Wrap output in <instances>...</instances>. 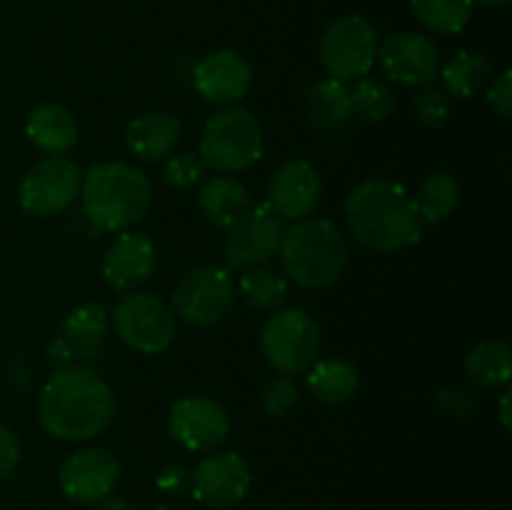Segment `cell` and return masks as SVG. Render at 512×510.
I'll list each match as a JSON object with an SVG mask.
<instances>
[{"mask_svg": "<svg viewBox=\"0 0 512 510\" xmlns=\"http://www.w3.org/2000/svg\"><path fill=\"white\" fill-rule=\"evenodd\" d=\"M40 425L58 440H90L105 433L115 418V395L95 370L85 365L58 368L38 400Z\"/></svg>", "mask_w": 512, "mask_h": 510, "instance_id": "6da1fadb", "label": "cell"}, {"mask_svg": "<svg viewBox=\"0 0 512 510\" xmlns=\"http://www.w3.org/2000/svg\"><path fill=\"white\" fill-rule=\"evenodd\" d=\"M345 220L355 238L375 253L410 248L423 233V220L415 210L413 195L388 178L358 185L345 200Z\"/></svg>", "mask_w": 512, "mask_h": 510, "instance_id": "7a4b0ae2", "label": "cell"}, {"mask_svg": "<svg viewBox=\"0 0 512 510\" xmlns=\"http://www.w3.org/2000/svg\"><path fill=\"white\" fill-rule=\"evenodd\" d=\"M83 213L98 233H123L145 218L153 205V185L135 165L98 163L80 183Z\"/></svg>", "mask_w": 512, "mask_h": 510, "instance_id": "3957f363", "label": "cell"}, {"mask_svg": "<svg viewBox=\"0 0 512 510\" xmlns=\"http://www.w3.org/2000/svg\"><path fill=\"white\" fill-rule=\"evenodd\" d=\"M280 263L285 275L305 290L333 285L348 263L343 233L325 218L295 220L280 240Z\"/></svg>", "mask_w": 512, "mask_h": 510, "instance_id": "277c9868", "label": "cell"}, {"mask_svg": "<svg viewBox=\"0 0 512 510\" xmlns=\"http://www.w3.org/2000/svg\"><path fill=\"white\" fill-rule=\"evenodd\" d=\"M263 155V128L248 108L225 105L205 123L198 158L220 175L243 173Z\"/></svg>", "mask_w": 512, "mask_h": 510, "instance_id": "5b68a950", "label": "cell"}, {"mask_svg": "<svg viewBox=\"0 0 512 510\" xmlns=\"http://www.w3.org/2000/svg\"><path fill=\"white\" fill-rule=\"evenodd\" d=\"M110 323L128 348L143 355L165 353L178 333L173 308L163 298L143 290H128L120 295L110 313Z\"/></svg>", "mask_w": 512, "mask_h": 510, "instance_id": "8992f818", "label": "cell"}, {"mask_svg": "<svg viewBox=\"0 0 512 510\" xmlns=\"http://www.w3.org/2000/svg\"><path fill=\"white\" fill-rule=\"evenodd\" d=\"M320 63L330 78L360 80L378 63V33L363 15H343L320 38Z\"/></svg>", "mask_w": 512, "mask_h": 510, "instance_id": "52a82bcc", "label": "cell"}, {"mask_svg": "<svg viewBox=\"0 0 512 510\" xmlns=\"http://www.w3.org/2000/svg\"><path fill=\"white\" fill-rule=\"evenodd\" d=\"M233 303V275L228 268L218 265H200L188 270L173 288V313L198 328H210L228 318Z\"/></svg>", "mask_w": 512, "mask_h": 510, "instance_id": "ba28073f", "label": "cell"}, {"mask_svg": "<svg viewBox=\"0 0 512 510\" xmlns=\"http://www.w3.org/2000/svg\"><path fill=\"white\" fill-rule=\"evenodd\" d=\"M320 328L310 313L288 308L275 313L260 333V350L278 373L298 375L315 363Z\"/></svg>", "mask_w": 512, "mask_h": 510, "instance_id": "9c48e42d", "label": "cell"}, {"mask_svg": "<svg viewBox=\"0 0 512 510\" xmlns=\"http://www.w3.org/2000/svg\"><path fill=\"white\" fill-rule=\"evenodd\" d=\"M83 173L65 155H48L38 160L18 185L20 208L35 218H50L63 213L80 195Z\"/></svg>", "mask_w": 512, "mask_h": 510, "instance_id": "30bf717a", "label": "cell"}, {"mask_svg": "<svg viewBox=\"0 0 512 510\" xmlns=\"http://www.w3.org/2000/svg\"><path fill=\"white\" fill-rule=\"evenodd\" d=\"M120 480V460L108 448H80L63 460L58 473L60 490L78 505H95L113 495Z\"/></svg>", "mask_w": 512, "mask_h": 510, "instance_id": "8fae6325", "label": "cell"}, {"mask_svg": "<svg viewBox=\"0 0 512 510\" xmlns=\"http://www.w3.org/2000/svg\"><path fill=\"white\" fill-rule=\"evenodd\" d=\"M283 220L268 205H253L238 225H233L225 238L223 258L228 270H248L265 265L278 255L283 240Z\"/></svg>", "mask_w": 512, "mask_h": 510, "instance_id": "7c38bea8", "label": "cell"}, {"mask_svg": "<svg viewBox=\"0 0 512 510\" xmlns=\"http://www.w3.org/2000/svg\"><path fill=\"white\" fill-rule=\"evenodd\" d=\"M168 428L175 443L183 445L185 450L205 453V450L218 448L228 438L230 418L228 410L218 400L190 395V398H180L170 408Z\"/></svg>", "mask_w": 512, "mask_h": 510, "instance_id": "4fadbf2b", "label": "cell"}, {"mask_svg": "<svg viewBox=\"0 0 512 510\" xmlns=\"http://www.w3.org/2000/svg\"><path fill=\"white\" fill-rule=\"evenodd\" d=\"M253 475L240 453L205 455L190 473V490L195 500L208 508H230L248 495Z\"/></svg>", "mask_w": 512, "mask_h": 510, "instance_id": "5bb4252c", "label": "cell"}, {"mask_svg": "<svg viewBox=\"0 0 512 510\" xmlns=\"http://www.w3.org/2000/svg\"><path fill=\"white\" fill-rule=\"evenodd\" d=\"M378 63L383 65L385 75L400 85H423L435 83L440 75V53L438 45L420 33H395L378 45Z\"/></svg>", "mask_w": 512, "mask_h": 510, "instance_id": "9a60e30c", "label": "cell"}, {"mask_svg": "<svg viewBox=\"0 0 512 510\" xmlns=\"http://www.w3.org/2000/svg\"><path fill=\"white\" fill-rule=\"evenodd\" d=\"M110 328V313L103 305L85 303L78 305L63 320L60 335L50 345V360L58 368L83 365L95 360L103 348V340Z\"/></svg>", "mask_w": 512, "mask_h": 510, "instance_id": "2e32d148", "label": "cell"}, {"mask_svg": "<svg viewBox=\"0 0 512 510\" xmlns=\"http://www.w3.org/2000/svg\"><path fill=\"white\" fill-rule=\"evenodd\" d=\"M323 183L320 175L308 160H290L275 170L268 185V205L280 220H303L318 208Z\"/></svg>", "mask_w": 512, "mask_h": 510, "instance_id": "e0dca14e", "label": "cell"}, {"mask_svg": "<svg viewBox=\"0 0 512 510\" xmlns=\"http://www.w3.org/2000/svg\"><path fill=\"white\" fill-rule=\"evenodd\" d=\"M253 83V68L238 50L220 48L198 60L193 70V85L208 103L233 105L248 93Z\"/></svg>", "mask_w": 512, "mask_h": 510, "instance_id": "ac0fdd59", "label": "cell"}, {"mask_svg": "<svg viewBox=\"0 0 512 510\" xmlns=\"http://www.w3.org/2000/svg\"><path fill=\"white\" fill-rule=\"evenodd\" d=\"M155 263H158L155 245L145 235L123 230L105 253L103 275L115 290L128 293L153 275Z\"/></svg>", "mask_w": 512, "mask_h": 510, "instance_id": "d6986e66", "label": "cell"}, {"mask_svg": "<svg viewBox=\"0 0 512 510\" xmlns=\"http://www.w3.org/2000/svg\"><path fill=\"white\" fill-rule=\"evenodd\" d=\"M180 133H183V125H180V120L175 115L163 113V110H153V113L138 115L128 125L125 143H128V148L140 160L158 163V160H165L168 155H173V150L180 143Z\"/></svg>", "mask_w": 512, "mask_h": 510, "instance_id": "ffe728a7", "label": "cell"}, {"mask_svg": "<svg viewBox=\"0 0 512 510\" xmlns=\"http://www.w3.org/2000/svg\"><path fill=\"white\" fill-rule=\"evenodd\" d=\"M198 203L205 218L225 230L238 225L248 215V210L253 208L248 188L240 180L230 178V175H218V178L208 180L200 188Z\"/></svg>", "mask_w": 512, "mask_h": 510, "instance_id": "44dd1931", "label": "cell"}, {"mask_svg": "<svg viewBox=\"0 0 512 510\" xmlns=\"http://www.w3.org/2000/svg\"><path fill=\"white\" fill-rule=\"evenodd\" d=\"M25 133L45 153L63 155L78 143V120L63 105L45 103L30 113Z\"/></svg>", "mask_w": 512, "mask_h": 510, "instance_id": "7402d4cb", "label": "cell"}, {"mask_svg": "<svg viewBox=\"0 0 512 510\" xmlns=\"http://www.w3.org/2000/svg\"><path fill=\"white\" fill-rule=\"evenodd\" d=\"M353 115V93L343 80L325 78L308 90V123L315 130H338Z\"/></svg>", "mask_w": 512, "mask_h": 510, "instance_id": "603a6c76", "label": "cell"}, {"mask_svg": "<svg viewBox=\"0 0 512 510\" xmlns=\"http://www.w3.org/2000/svg\"><path fill=\"white\" fill-rule=\"evenodd\" d=\"M308 388L320 403L340 405L358 395L360 375L353 363L343 358H323L310 365Z\"/></svg>", "mask_w": 512, "mask_h": 510, "instance_id": "cb8c5ba5", "label": "cell"}, {"mask_svg": "<svg viewBox=\"0 0 512 510\" xmlns=\"http://www.w3.org/2000/svg\"><path fill=\"white\" fill-rule=\"evenodd\" d=\"M443 88L455 98H475L490 85V60L478 50H460L445 63L443 68Z\"/></svg>", "mask_w": 512, "mask_h": 510, "instance_id": "d4e9b609", "label": "cell"}, {"mask_svg": "<svg viewBox=\"0 0 512 510\" xmlns=\"http://www.w3.org/2000/svg\"><path fill=\"white\" fill-rule=\"evenodd\" d=\"M465 373L480 388H500L512 375V350L505 340H483L465 355Z\"/></svg>", "mask_w": 512, "mask_h": 510, "instance_id": "484cf974", "label": "cell"}, {"mask_svg": "<svg viewBox=\"0 0 512 510\" xmlns=\"http://www.w3.org/2000/svg\"><path fill=\"white\" fill-rule=\"evenodd\" d=\"M415 210H418L423 223H443L458 210L460 205V185L445 170L425 175L418 193L413 198Z\"/></svg>", "mask_w": 512, "mask_h": 510, "instance_id": "4316f807", "label": "cell"}, {"mask_svg": "<svg viewBox=\"0 0 512 510\" xmlns=\"http://www.w3.org/2000/svg\"><path fill=\"white\" fill-rule=\"evenodd\" d=\"M238 290L248 305L258 310H275L288 298V280L283 273L268 268V265H255L243 270L238 280Z\"/></svg>", "mask_w": 512, "mask_h": 510, "instance_id": "83f0119b", "label": "cell"}, {"mask_svg": "<svg viewBox=\"0 0 512 510\" xmlns=\"http://www.w3.org/2000/svg\"><path fill=\"white\" fill-rule=\"evenodd\" d=\"M410 5L433 33H460L473 15V0H410Z\"/></svg>", "mask_w": 512, "mask_h": 510, "instance_id": "f1b7e54d", "label": "cell"}, {"mask_svg": "<svg viewBox=\"0 0 512 510\" xmlns=\"http://www.w3.org/2000/svg\"><path fill=\"white\" fill-rule=\"evenodd\" d=\"M350 93H353V113L368 123H383L393 115L395 93L385 80L365 75Z\"/></svg>", "mask_w": 512, "mask_h": 510, "instance_id": "f546056e", "label": "cell"}, {"mask_svg": "<svg viewBox=\"0 0 512 510\" xmlns=\"http://www.w3.org/2000/svg\"><path fill=\"white\" fill-rule=\"evenodd\" d=\"M413 118L418 120L423 128H440L448 123L450 118V95L445 88L430 83L418 88L413 98Z\"/></svg>", "mask_w": 512, "mask_h": 510, "instance_id": "4dcf8cb0", "label": "cell"}, {"mask_svg": "<svg viewBox=\"0 0 512 510\" xmlns=\"http://www.w3.org/2000/svg\"><path fill=\"white\" fill-rule=\"evenodd\" d=\"M300 398V388L295 383L293 375L278 373L273 378L265 380L263 393H260V400H263V408L268 410L270 415H285Z\"/></svg>", "mask_w": 512, "mask_h": 510, "instance_id": "1f68e13d", "label": "cell"}, {"mask_svg": "<svg viewBox=\"0 0 512 510\" xmlns=\"http://www.w3.org/2000/svg\"><path fill=\"white\" fill-rule=\"evenodd\" d=\"M203 173H205V165L203 160L198 158V153H180V155H170V160L165 163L163 178L170 188L188 190L200 183Z\"/></svg>", "mask_w": 512, "mask_h": 510, "instance_id": "d6a6232c", "label": "cell"}, {"mask_svg": "<svg viewBox=\"0 0 512 510\" xmlns=\"http://www.w3.org/2000/svg\"><path fill=\"white\" fill-rule=\"evenodd\" d=\"M438 408L443 410L448 418L465 420L478 410V395L473 393V388L460 383H450L445 388L438 390Z\"/></svg>", "mask_w": 512, "mask_h": 510, "instance_id": "836d02e7", "label": "cell"}, {"mask_svg": "<svg viewBox=\"0 0 512 510\" xmlns=\"http://www.w3.org/2000/svg\"><path fill=\"white\" fill-rule=\"evenodd\" d=\"M20 465V443L8 425L0 423V483L8 480Z\"/></svg>", "mask_w": 512, "mask_h": 510, "instance_id": "e575fe53", "label": "cell"}, {"mask_svg": "<svg viewBox=\"0 0 512 510\" xmlns=\"http://www.w3.org/2000/svg\"><path fill=\"white\" fill-rule=\"evenodd\" d=\"M155 488H158L160 493L170 495V498H178V495L188 493L190 470H185L183 465H165L158 473V478H155Z\"/></svg>", "mask_w": 512, "mask_h": 510, "instance_id": "d590c367", "label": "cell"}, {"mask_svg": "<svg viewBox=\"0 0 512 510\" xmlns=\"http://www.w3.org/2000/svg\"><path fill=\"white\" fill-rule=\"evenodd\" d=\"M488 103L500 118H510L512 113V73L505 70L498 80L488 88Z\"/></svg>", "mask_w": 512, "mask_h": 510, "instance_id": "8d00e7d4", "label": "cell"}, {"mask_svg": "<svg viewBox=\"0 0 512 510\" xmlns=\"http://www.w3.org/2000/svg\"><path fill=\"white\" fill-rule=\"evenodd\" d=\"M100 510H133V505L120 495H108L105 500H100Z\"/></svg>", "mask_w": 512, "mask_h": 510, "instance_id": "74e56055", "label": "cell"}, {"mask_svg": "<svg viewBox=\"0 0 512 510\" xmlns=\"http://www.w3.org/2000/svg\"><path fill=\"white\" fill-rule=\"evenodd\" d=\"M500 423H503L505 430L512 428V420H510V390H505L503 398H500Z\"/></svg>", "mask_w": 512, "mask_h": 510, "instance_id": "f35d334b", "label": "cell"}, {"mask_svg": "<svg viewBox=\"0 0 512 510\" xmlns=\"http://www.w3.org/2000/svg\"><path fill=\"white\" fill-rule=\"evenodd\" d=\"M483 5H490V8H503V5H508L510 0H480Z\"/></svg>", "mask_w": 512, "mask_h": 510, "instance_id": "ab89813d", "label": "cell"}, {"mask_svg": "<svg viewBox=\"0 0 512 510\" xmlns=\"http://www.w3.org/2000/svg\"><path fill=\"white\" fill-rule=\"evenodd\" d=\"M153 510H168V508H153Z\"/></svg>", "mask_w": 512, "mask_h": 510, "instance_id": "60d3db41", "label": "cell"}]
</instances>
